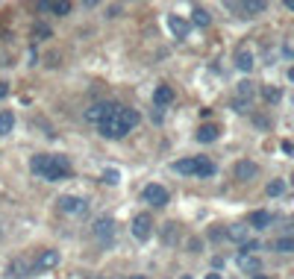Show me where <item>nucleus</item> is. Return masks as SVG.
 Returning a JSON list of instances; mask_svg holds the SVG:
<instances>
[{
    "label": "nucleus",
    "instance_id": "obj_26",
    "mask_svg": "<svg viewBox=\"0 0 294 279\" xmlns=\"http://www.w3.org/2000/svg\"><path fill=\"white\" fill-rule=\"evenodd\" d=\"M103 183H106V186H118V183H121V171H118V168H106V171H103Z\"/></svg>",
    "mask_w": 294,
    "mask_h": 279
},
{
    "label": "nucleus",
    "instance_id": "obj_16",
    "mask_svg": "<svg viewBox=\"0 0 294 279\" xmlns=\"http://www.w3.org/2000/svg\"><path fill=\"white\" fill-rule=\"evenodd\" d=\"M174 171L183 174V177H197V159H180V162H174Z\"/></svg>",
    "mask_w": 294,
    "mask_h": 279
},
{
    "label": "nucleus",
    "instance_id": "obj_13",
    "mask_svg": "<svg viewBox=\"0 0 294 279\" xmlns=\"http://www.w3.org/2000/svg\"><path fill=\"white\" fill-rule=\"evenodd\" d=\"M253 65H256V59H253V53H250L247 47H241V50L235 53V68H238V71L250 74V71H253Z\"/></svg>",
    "mask_w": 294,
    "mask_h": 279
},
{
    "label": "nucleus",
    "instance_id": "obj_34",
    "mask_svg": "<svg viewBox=\"0 0 294 279\" xmlns=\"http://www.w3.org/2000/svg\"><path fill=\"white\" fill-rule=\"evenodd\" d=\"M118 15H121V6H118V3H115V6H109V18H118Z\"/></svg>",
    "mask_w": 294,
    "mask_h": 279
},
{
    "label": "nucleus",
    "instance_id": "obj_18",
    "mask_svg": "<svg viewBox=\"0 0 294 279\" xmlns=\"http://www.w3.org/2000/svg\"><path fill=\"white\" fill-rule=\"evenodd\" d=\"M271 220H274L271 212L259 209V212H253V215H250V226H253V229H268V226H271Z\"/></svg>",
    "mask_w": 294,
    "mask_h": 279
},
{
    "label": "nucleus",
    "instance_id": "obj_15",
    "mask_svg": "<svg viewBox=\"0 0 294 279\" xmlns=\"http://www.w3.org/2000/svg\"><path fill=\"white\" fill-rule=\"evenodd\" d=\"M174 97H177V94H174L171 86H156V92H153V103L162 109V106H168V103H174Z\"/></svg>",
    "mask_w": 294,
    "mask_h": 279
},
{
    "label": "nucleus",
    "instance_id": "obj_9",
    "mask_svg": "<svg viewBox=\"0 0 294 279\" xmlns=\"http://www.w3.org/2000/svg\"><path fill=\"white\" fill-rule=\"evenodd\" d=\"M56 265H59V250H44L38 256V262H35V271H50Z\"/></svg>",
    "mask_w": 294,
    "mask_h": 279
},
{
    "label": "nucleus",
    "instance_id": "obj_44",
    "mask_svg": "<svg viewBox=\"0 0 294 279\" xmlns=\"http://www.w3.org/2000/svg\"><path fill=\"white\" fill-rule=\"evenodd\" d=\"M183 279H192V277H183Z\"/></svg>",
    "mask_w": 294,
    "mask_h": 279
},
{
    "label": "nucleus",
    "instance_id": "obj_7",
    "mask_svg": "<svg viewBox=\"0 0 294 279\" xmlns=\"http://www.w3.org/2000/svg\"><path fill=\"white\" fill-rule=\"evenodd\" d=\"M256 174H259V168H256V162H250V159H241V162L235 165V180H238V183H250Z\"/></svg>",
    "mask_w": 294,
    "mask_h": 279
},
{
    "label": "nucleus",
    "instance_id": "obj_6",
    "mask_svg": "<svg viewBox=\"0 0 294 279\" xmlns=\"http://www.w3.org/2000/svg\"><path fill=\"white\" fill-rule=\"evenodd\" d=\"M59 209H62L65 215H83L89 206H86V200H83V197H77V194H65V197H59Z\"/></svg>",
    "mask_w": 294,
    "mask_h": 279
},
{
    "label": "nucleus",
    "instance_id": "obj_27",
    "mask_svg": "<svg viewBox=\"0 0 294 279\" xmlns=\"http://www.w3.org/2000/svg\"><path fill=\"white\" fill-rule=\"evenodd\" d=\"M283 191H286V183H283V180H271L268 188H265V194H268V197H280Z\"/></svg>",
    "mask_w": 294,
    "mask_h": 279
},
{
    "label": "nucleus",
    "instance_id": "obj_25",
    "mask_svg": "<svg viewBox=\"0 0 294 279\" xmlns=\"http://www.w3.org/2000/svg\"><path fill=\"white\" fill-rule=\"evenodd\" d=\"M177 235H180L177 223H165V226H162V241H165V244H174V241H177Z\"/></svg>",
    "mask_w": 294,
    "mask_h": 279
},
{
    "label": "nucleus",
    "instance_id": "obj_23",
    "mask_svg": "<svg viewBox=\"0 0 294 279\" xmlns=\"http://www.w3.org/2000/svg\"><path fill=\"white\" fill-rule=\"evenodd\" d=\"M274 250L277 253H294V235H283L274 241Z\"/></svg>",
    "mask_w": 294,
    "mask_h": 279
},
{
    "label": "nucleus",
    "instance_id": "obj_8",
    "mask_svg": "<svg viewBox=\"0 0 294 279\" xmlns=\"http://www.w3.org/2000/svg\"><path fill=\"white\" fill-rule=\"evenodd\" d=\"M168 27L177 38H189V30H192V24L186 18H180V15H168Z\"/></svg>",
    "mask_w": 294,
    "mask_h": 279
},
{
    "label": "nucleus",
    "instance_id": "obj_36",
    "mask_svg": "<svg viewBox=\"0 0 294 279\" xmlns=\"http://www.w3.org/2000/svg\"><path fill=\"white\" fill-rule=\"evenodd\" d=\"M6 94H9V86H6V83H0V100H3Z\"/></svg>",
    "mask_w": 294,
    "mask_h": 279
},
{
    "label": "nucleus",
    "instance_id": "obj_28",
    "mask_svg": "<svg viewBox=\"0 0 294 279\" xmlns=\"http://www.w3.org/2000/svg\"><path fill=\"white\" fill-rule=\"evenodd\" d=\"M262 94H265L268 103H280V97H283V92L277 86H262Z\"/></svg>",
    "mask_w": 294,
    "mask_h": 279
},
{
    "label": "nucleus",
    "instance_id": "obj_10",
    "mask_svg": "<svg viewBox=\"0 0 294 279\" xmlns=\"http://www.w3.org/2000/svg\"><path fill=\"white\" fill-rule=\"evenodd\" d=\"M250 226H244V223H232V226H227V238L229 241H238V244H247L250 238Z\"/></svg>",
    "mask_w": 294,
    "mask_h": 279
},
{
    "label": "nucleus",
    "instance_id": "obj_29",
    "mask_svg": "<svg viewBox=\"0 0 294 279\" xmlns=\"http://www.w3.org/2000/svg\"><path fill=\"white\" fill-rule=\"evenodd\" d=\"M259 247H262L259 241H247V244H241V256H256Z\"/></svg>",
    "mask_w": 294,
    "mask_h": 279
},
{
    "label": "nucleus",
    "instance_id": "obj_17",
    "mask_svg": "<svg viewBox=\"0 0 294 279\" xmlns=\"http://www.w3.org/2000/svg\"><path fill=\"white\" fill-rule=\"evenodd\" d=\"M268 9V3L265 0H250V3H241V18H253V15H259Z\"/></svg>",
    "mask_w": 294,
    "mask_h": 279
},
{
    "label": "nucleus",
    "instance_id": "obj_20",
    "mask_svg": "<svg viewBox=\"0 0 294 279\" xmlns=\"http://www.w3.org/2000/svg\"><path fill=\"white\" fill-rule=\"evenodd\" d=\"M12 126H15V115H12V109H0V135H9V132H12Z\"/></svg>",
    "mask_w": 294,
    "mask_h": 279
},
{
    "label": "nucleus",
    "instance_id": "obj_2",
    "mask_svg": "<svg viewBox=\"0 0 294 279\" xmlns=\"http://www.w3.org/2000/svg\"><path fill=\"white\" fill-rule=\"evenodd\" d=\"M92 235L98 238L103 247H109L112 241H115V217H109V215H103L95 220V226H92Z\"/></svg>",
    "mask_w": 294,
    "mask_h": 279
},
{
    "label": "nucleus",
    "instance_id": "obj_21",
    "mask_svg": "<svg viewBox=\"0 0 294 279\" xmlns=\"http://www.w3.org/2000/svg\"><path fill=\"white\" fill-rule=\"evenodd\" d=\"M215 162H209L206 156H197V177H215Z\"/></svg>",
    "mask_w": 294,
    "mask_h": 279
},
{
    "label": "nucleus",
    "instance_id": "obj_33",
    "mask_svg": "<svg viewBox=\"0 0 294 279\" xmlns=\"http://www.w3.org/2000/svg\"><path fill=\"white\" fill-rule=\"evenodd\" d=\"M162 118H165V112L156 106V109H153V124H162Z\"/></svg>",
    "mask_w": 294,
    "mask_h": 279
},
{
    "label": "nucleus",
    "instance_id": "obj_42",
    "mask_svg": "<svg viewBox=\"0 0 294 279\" xmlns=\"http://www.w3.org/2000/svg\"><path fill=\"white\" fill-rule=\"evenodd\" d=\"M92 279H106V277H92Z\"/></svg>",
    "mask_w": 294,
    "mask_h": 279
},
{
    "label": "nucleus",
    "instance_id": "obj_11",
    "mask_svg": "<svg viewBox=\"0 0 294 279\" xmlns=\"http://www.w3.org/2000/svg\"><path fill=\"white\" fill-rule=\"evenodd\" d=\"M238 268H241L244 274H256V277H259L262 259L259 256H241V253H238Z\"/></svg>",
    "mask_w": 294,
    "mask_h": 279
},
{
    "label": "nucleus",
    "instance_id": "obj_24",
    "mask_svg": "<svg viewBox=\"0 0 294 279\" xmlns=\"http://www.w3.org/2000/svg\"><path fill=\"white\" fill-rule=\"evenodd\" d=\"M30 271H33V268H30V262H27V259H18V262L12 265V277H33Z\"/></svg>",
    "mask_w": 294,
    "mask_h": 279
},
{
    "label": "nucleus",
    "instance_id": "obj_41",
    "mask_svg": "<svg viewBox=\"0 0 294 279\" xmlns=\"http://www.w3.org/2000/svg\"><path fill=\"white\" fill-rule=\"evenodd\" d=\"M130 279H144V277H130Z\"/></svg>",
    "mask_w": 294,
    "mask_h": 279
},
{
    "label": "nucleus",
    "instance_id": "obj_35",
    "mask_svg": "<svg viewBox=\"0 0 294 279\" xmlns=\"http://www.w3.org/2000/svg\"><path fill=\"white\" fill-rule=\"evenodd\" d=\"M189 250H192V253H200V241H197V238H192V241H189Z\"/></svg>",
    "mask_w": 294,
    "mask_h": 279
},
{
    "label": "nucleus",
    "instance_id": "obj_14",
    "mask_svg": "<svg viewBox=\"0 0 294 279\" xmlns=\"http://www.w3.org/2000/svg\"><path fill=\"white\" fill-rule=\"evenodd\" d=\"M38 12H50V15H68V12H71V3H56V0H41V3H38Z\"/></svg>",
    "mask_w": 294,
    "mask_h": 279
},
{
    "label": "nucleus",
    "instance_id": "obj_22",
    "mask_svg": "<svg viewBox=\"0 0 294 279\" xmlns=\"http://www.w3.org/2000/svg\"><path fill=\"white\" fill-rule=\"evenodd\" d=\"M192 21H195L197 27H209V24H212V15H209V9L195 6V9H192Z\"/></svg>",
    "mask_w": 294,
    "mask_h": 279
},
{
    "label": "nucleus",
    "instance_id": "obj_12",
    "mask_svg": "<svg viewBox=\"0 0 294 279\" xmlns=\"http://www.w3.org/2000/svg\"><path fill=\"white\" fill-rule=\"evenodd\" d=\"M218 135H221V126L218 124H203L197 129V141H200V144H212Z\"/></svg>",
    "mask_w": 294,
    "mask_h": 279
},
{
    "label": "nucleus",
    "instance_id": "obj_38",
    "mask_svg": "<svg viewBox=\"0 0 294 279\" xmlns=\"http://www.w3.org/2000/svg\"><path fill=\"white\" fill-rule=\"evenodd\" d=\"M289 80H292V83H294V65H292V68H289Z\"/></svg>",
    "mask_w": 294,
    "mask_h": 279
},
{
    "label": "nucleus",
    "instance_id": "obj_5",
    "mask_svg": "<svg viewBox=\"0 0 294 279\" xmlns=\"http://www.w3.org/2000/svg\"><path fill=\"white\" fill-rule=\"evenodd\" d=\"M144 200L153 206V209H162V206H168V200H171V194H168V188H162V186H147L144 188Z\"/></svg>",
    "mask_w": 294,
    "mask_h": 279
},
{
    "label": "nucleus",
    "instance_id": "obj_40",
    "mask_svg": "<svg viewBox=\"0 0 294 279\" xmlns=\"http://www.w3.org/2000/svg\"><path fill=\"white\" fill-rule=\"evenodd\" d=\"M253 279H268V277H262V274H259V277H253Z\"/></svg>",
    "mask_w": 294,
    "mask_h": 279
},
{
    "label": "nucleus",
    "instance_id": "obj_43",
    "mask_svg": "<svg viewBox=\"0 0 294 279\" xmlns=\"http://www.w3.org/2000/svg\"><path fill=\"white\" fill-rule=\"evenodd\" d=\"M292 186H294V177H292Z\"/></svg>",
    "mask_w": 294,
    "mask_h": 279
},
{
    "label": "nucleus",
    "instance_id": "obj_4",
    "mask_svg": "<svg viewBox=\"0 0 294 279\" xmlns=\"http://www.w3.org/2000/svg\"><path fill=\"white\" fill-rule=\"evenodd\" d=\"M150 235H153V217L144 215V212L132 217V238L135 241H147Z\"/></svg>",
    "mask_w": 294,
    "mask_h": 279
},
{
    "label": "nucleus",
    "instance_id": "obj_31",
    "mask_svg": "<svg viewBox=\"0 0 294 279\" xmlns=\"http://www.w3.org/2000/svg\"><path fill=\"white\" fill-rule=\"evenodd\" d=\"M283 53H286L289 59H294V38H289V41L283 44Z\"/></svg>",
    "mask_w": 294,
    "mask_h": 279
},
{
    "label": "nucleus",
    "instance_id": "obj_19",
    "mask_svg": "<svg viewBox=\"0 0 294 279\" xmlns=\"http://www.w3.org/2000/svg\"><path fill=\"white\" fill-rule=\"evenodd\" d=\"M256 97V89H253V83H238V89H235V100H244V103H250Z\"/></svg>",
    "mask_w": 294,
    "mask_h": 279
},
{
    "label": "nucleus",
    "instance_id": "obj_3",
    "mask_svg": "<svg viewBox=\"0 0 294 279\" xmlns=\"http://www.w3.org/2000/svg\"><path fill=\"white\" fill-rule=\"evenodd\" d=\"M115 112H118V106H112V103H95V106H89V109H86V121L100 126L106 118H112Z\"/></svg>",
    "mask_w": 294,
    "mask_h": 279
},
{
    "label": "nucleus",
    "instance_id": "obj_37",
    "mask_svg": "<svg viewBox=\"0 0 294 279\" xmlns=\"http://www.w3.org/2000/svg\"><path fill=\"white\" fill-rule=\"evenodd\" d=\"M286 9H292L294 12V0H286Z\"/></svg>",
    "mask_w": 294,
    "mask_h": 279
},
{
    "label": "nucleus",
    "instance_id": "obj_1",
    "mask_svg": "<svg viewBox=\"0 0 294 279\" xmlns=\"http://www.w3.org/2000/svg\"><path fill=\"white\" fill-rule=\"evenodd\" d=\"M138 121H141V118H138L135 109H130V106H118V112L100 124V135H103V138H124L127 132L135 129Z\"/></svg>",
    "mask_w": 294,
    "mask_h": 279
},
{
    "label": "nucleus",
    "instance_id": "obj_39",
    "mask_svg": "<svg viewBox=\"0 0 294 279\" xmlns=\"http://www.w3.org/2000/svg\"><path fill=\"white\" fill-rule=\"evenodd\" d=\"M206 279H221L218 274H206Z\"/></svg>",
    "mask_w": 294,
    "mask_h": 279
},
{
    "label": "nucleus",
    "instance_id": "obj_30",
    "mask_svg": "<svg viewBox=\"0 0 294 279\" xmlns=\"http://www.w3.org/2000/svg\"><path fill=\"white\" fill-rule=\"evenodd\" d=\"M33 35H35V38H47V35H50V27H44V24H35V27H33Z\"/></svg>",
    "mask_w": 294,
    "mask_h": 279
},
{
    "label": "nucleus",
    "instance_id": "obj_32",
    "mask_svg": "<svg viewBox=\"0 0 294 279\" xmlns=\"http://www.w3.org/2000/svg\"><path fill=\"white\" fill-rule=\"evenodd\" d=\"M247 106H250V103H244V100H232V109H235V112H247Z\"/></svg>",
    "mask_w": 294,
    "mask_h": 279
}]
</instances>
